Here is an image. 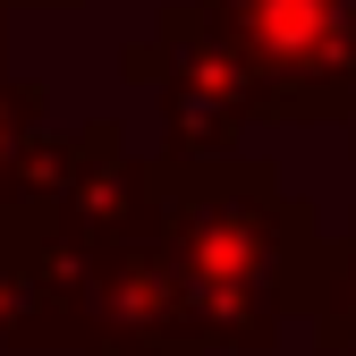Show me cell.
Returning <instances> with one entry per match:
<instances>
[{
  "mask_svg": "<svg viewBox=\"0 0 356 356\" xmlns=\"http://www.w3.org/2000/svg\"><path fill=\"white\" fill-rule=\"evenodd\" d=\"M323 212L280 187L272 161H153V246L170 254L204 356H272L289 331V272Z\"/></svg>",
  "mask_w": 356,
  "mask_h": 356,
  "instance_id": "6da1fadb",
  "label": "cell"
},
{
  "mask_svg": "<svg viewBox=\"0 0 356 356\" xmlns=\"http://www.w3.org/2000/svg\"><path fill=\"white\" fill-rule=\"evenodd\" d=\"M119 76L127 85H153L170 161H229L246 145V127L272 119L263 76L246 68V51L195 9V0H170V9L153 17V34L119 60Z\"/></svg>",
  "mask_w": 356,
  "mask_h": 356,
  "instance_id": "7a4b0ae2",
  "label": "cell"
},
{
  "mask_svg": "<svg viewBox=\"0 0 356 356\" xmlns=\"http://www.w3.org/2000/svg\"><path fill=\"white\" fill-rule=\"evenodd\" d=\"M246 51L289 127H348L356 102V0H195Z\"/></svg>",
  "mask_w": 356,
  "mask_h": 356,
  "instance_id": "3957f363",
  "label": "cell"
},
{
  "mask_svg": "<svg viewBox=\"0 0 356 356\" xmlns=\"http://www.w3.org/2000/svg\"><path fill=\"white\" fill-rule=\"evenodd\" d=\"M76 314H85L76 356H204L187 297H178V272L153 246V220H145V238H127L119 254H102L76 280Z\"/></svg>",
  "mask_w": 356,
  "mask_h": 356,
  "instance_id": "277c9868",
  "label": "cell"
},
{
  "mask_svg": "<svg viewBox=\"0 0 356 356\" xmlns=\"http://www.w3.org/2000/svg\"><path fill=\"white\" fill-rule=\"evenodd\" d=\"M68 178V127H51V94L0 68V246L34 254V229Z\"/></svg>",
  "mask_w": 356,
  "mask_h": 356,
  "instance_id": "5b68a950",
  "label": "cell"
},
{
  "mask_svg": "<svg viewBox=\"0 0 356 356\" xmlns=\"http://www.w3.org/2000/svg\"><path fill=\"white\" fill-rule=\"evenodd\" d=\"M85 314H76V280L42 254L0 246V356H76Z\"/></svg>",
  "mask_w": 356,
  "mask_h": 356,
  "instance_id": "8992f818",
  "label": "cell"
},
{
  "mask_svg": "<svg viewBox=\"0 0 356 356\" xmlns=\"http://www.w3.org/2000/svg\"><path fill=\"white\" fill-rule=\"evenodd\" d=\"M289 314L314 323L323 356H356V212L339 238H314L289 272Z\"/></svg>",
  "mask_w": 356,
  "mask_h": 356,
  "instance_id": "52a82bcc",
  "label": "cell"
},
{
  "mask_svg": "<svg viewBox=\"0 0 356 356\" xmlns=\"http://www.w3.org/2000/svg\"><path fill=\"white\" fill-rule=\"evenodd\" d=\"M9 9H17V0H0V34H9Z\"/></svg>",
  "mask_w": 356,
  "mask_h": 356,
  "instance_id": "ba28073f",
  "label": "cell"
},
{
  "mask_svg": "<svg viewBox=\"0 0 356 356\" xmlns=\"http://www.w3.org/2000/svg\"><path fill=\"white\" fill-rule=\"evenodd\" d=\"M348 145H356V102H348Z\"/></svg>",
  "mask_w": 356,
  "mask_h": 356,
  "instance_id": "9c48e42d",
  "label": "cell"
},
{
  "mask_svg": "<svg viewBox=\"0 0 356 356\" xmlns=\"http://www.w3.org/2000/svg\"><path fill=\"white\" fill-rule=\"evenodd\" d=\"M51 9H68V0H51Z\"/></svg>",
  "mask_w": 356,
  "mask_h": 356,
  "instance_id": "30bf717a",
  "label": "cell"
}]
</instances>
